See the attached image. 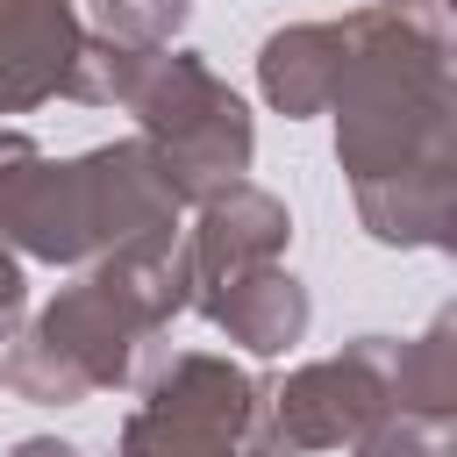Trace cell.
<instances>
[{
  "mask_svg": "<svg viewBox=\"0 0 457 457\" xmlns=\"http://www.w3.org/2000/svg\"><path fill=\"white\" fill-rule=\"evenodd\" d=\"M193 307V250L186 236H150L114 250L79 286H64L0 357V378L29 407H79L86 393H114L136 378V350Z\"/></svg>",
  "mask_w": 457,
  "mask_h": 457,
  "instance_id": "1",
  "label": "cell"
},
{
  "mask_svg": "<svg viewBox=\"0 0 457 457\" xmlns=\"http://www.w3.org/2000/svg\"><path fill=\"white\" fill-rule=\"evenodd\" d=\"M179 186L143 136L86 157H43L36 136L0 129V236L43 264H107L150 236H179Z\"/></svg>",
  "mask_w": 457,
  "mask_h": 457,
  "instance_id": "2",
  "label": "cell"
},
{
  "mask_svg": "<svg viewBox=\"0 0 457 457\" xmlns=\"http://www.w3.org/2000/svg\"><path fill=\"white\" fill-rule=\"evenodd\" d=\"M336 93V164L364 179H457V50L414 14L357 7Z\"/></svg>",
  "mask_w": 457,
  "mask_h": 457,
  "instance_id": "3",
  "label": "cell"
},
{
  "mask_svg": "<svg viewBox=\"0 0 457 457\" xmlns=\"http://www.w3.org/2000/svg\"><path fill=\"white\" fill-rule=\"evenodd\" d=\"M121 107L136 114L143 143L164 157L186 207H207L214 193L243 186V171L257 157V129H250V107L214 79V64L200 50H150L136 64Z\"/></svg>",
  "mask_w": 457,
  "mask_h": 457,
  "instance_id": "4",
  "label": "cell"
},
{
  "mask_svg": "<svg viewBox=\"0 0 457 457\" xmlns=\"http://www.w3.org/2000/svg\"><path fill=\"white\" fill-rule=\"evenodd\" d=\"M271 443V386L214 350L171 357L121 421V457H250Z\"/></svg>",
  "mask_w": 457,
  "mask_h": 457,
  "instance_id": "5",
  "label": "cell"
},
{
  "mask_svg": "<svg viewBox=\"0 0 457 457\" xmlns=\"http://www.w3.org/2000/svg\"><path fill=\"white\" fill-rule=\"evenodd\" d=\"M393 336H357L336 357L300 364L293 378L271 386V443L278 457H314V450H357L386 414H393Z\"/></svg>",
  "mask_w": 457,
  "mask_h": 457,
  "instance_id": "6",
  "label": "cell"
},
{
  "mask_svg": "<svg viewBox=\"0 0 457 457\" xmlns=\"http://www.w3.org/2000/svg\"><path fill=\"white\" fill-rule=\"evenodd\" d=\"M86 36L79 0H0V114L71 100Z\"/></svg>",
  "mask_w": 457,
  "mask_h": 457,
  "instance_id": "7",
  "label": "cell"
},
{
  "mask_svg": "<svg viewBox=\"0 0 457 457\" xmlns=\"http://www.w3.org/2000/svg\"><path fill=\"white\" fill-rule=\"evenodd\" d=\"M286 243H293V214H286V200H271V193L250 186V179L228 186V193H214V200L193 214V228H186V250H193V293L278 264Z\"/></svg>",
  "mask_w": 457,
  "mask_h": 457,
  "instance_id": "8",
  "label": "cell"
},
{
  "mask_svg": "<svg viewBox=\"0 0 457 457\" xmlns=\"http://www.w3.org/2000/svg\"><path fill=\"white\" fill-rule=\"evenodd\" d=\"M343 71H350V21H293V29H271L257 50V93L286 121L328 114L343 93Z\"/></svg>",
  "mask_w": 457,
  "mask_h": 457,
  "instance_id": "9",
  "label": "cell"
},
{
  "mask_svg": "<svg viewBox=\"0 0 457 457\" xmlns=\"http://www.w3.org/2000/svg\"><path fill=\"white\" fill-rule=\"evenodd\" d=\"M193 307H200L228 343H243L250 357L293 350V343L307 336V321H314V300H307V286H300L286 264L243 271V278H228V286H207V293H193Z\"/></svg>",
  "mask_w": 457,
  "mask_h": 457,
  "instance_id": "10",
  "label": "cell"
},
{
  "mask_svg": "<svg viewBox=\"0 0 457 457\" xmlns=\"http://www.w3.org/2000/svg\"><path fill=\"white\" fill-rule=\"evenodd\" d=\"M393 414L457 421V300H443L436 321L400 343V357H393Z\"/></svg>",
  "mask_w": 457,
  "mask_h": 457,
  "instance_id": "11",
  "label": "cell"
},
{
  "mask_svg": "<svg viewBox=\"0 0 457 457\" xmlns=\"http://www.w3.org/2000/svg\"><path fill=\"white\" fill-rule=\"evenodd\" d=\"M86 7H93V36L129 50H171V36L193 14V0H86Z\"/></svg>",
  "mask_w": 457,
  "mask_h": 457,
  "instance_id": "12",
  "label": "cell"
},
{
  "mask_svg": "<svg viewBox=\"0 0 457 457\" xmlns=\"http://www.w3.org/2000/svg\"><path fill=\"white\" fill-rule=\"evenodd\" d=\"M357 457H457V421H414V414H386Z\"/></svg>",
  "mask_w": 457,
  "mask_h": 457,
  "instance_id": "13",
  "label": "cell"
},
{
  "mask_svg": "<svg viewBox=\"0 0 457 457\" xmlns=\"http://www.w3.org/2000/svg\"><path fill=\"white\" fill-rule=\"evenodd\" d=\"M21 307H29V278H21V250L0 236V343L21 336Z\"/></svg>",
  "mask_w": 457,
  "mask_h": 457,
  "instance_id": "14",
  "label": "cell"
},
{
  "mask_svg": "<svg viewBox=\"0 0 457 457\" xmlns=\"http://www.w3.org/2000/svg\"><path fill=\"white\" fill-rule=\"evenodd\" d=\"M371 7H393V14H414V21L428 29V36H443V0H371ZM443 43H450V36H443ZM450 50H457V43H450Z\"/></svg>",
  "mask_w": 457,
  "mask_h": 457,
  "instance_id": "15",
  "label": "cell"
},
{
  "mask_svg": "<svg viewBox=\"0 0 457 457\" xmlns=\"http://www.w3.org/2000/svg\"><path fill=\"white\" fill-rule=\"evenodd\" d=\"M7 457H79V443H57V436H21Z\"/></svg>",
  "mask_w": 457,
  "mask_h": 457,
  "instance_id": "16",
  "label": "cell"
},
{
  "mask_svg": "<svg viewBox=\"0 0 457 457\" xmlns=\"http://www.w3.org/2000/svg\"><path fill=\"white\" fill-rule=\"evenodd\" d=\"M436 250L457 264V200H450V214H443V228H436Z\"/></svg>",
  "mask_w": 457,
  "mask_h": 457,
  "instance_id": "17",
  "label": "cell"
},
{
  "mask_svg": "<svg viewBox=\"0 0 457 457\" xmlns=\"http://www.w3.org/2000/svg\"><path fill=\"white\" fill-rule=\"evenodd\" d=\"M250 457H278V443H264V450H250Z\"/></svg>",
  "mask_w": 457,
  "mask_h": 457,
  "instance_id": "18",
  "label": "cell"
},
{
  "mask_svg": "<svg viewBox=\"0 0 457 457\" xmlns=\"http://www.w3.org/2000/svg\"><path fill=\"white\" fill-rule=\"evenodd\" d=\"M0 386H7V378H0Z\"/></svg>",
  "mask_w": 457,
  "mask_h": 457,
  "instance_id": "19",
  "label": "cell"
}]
</instances>
